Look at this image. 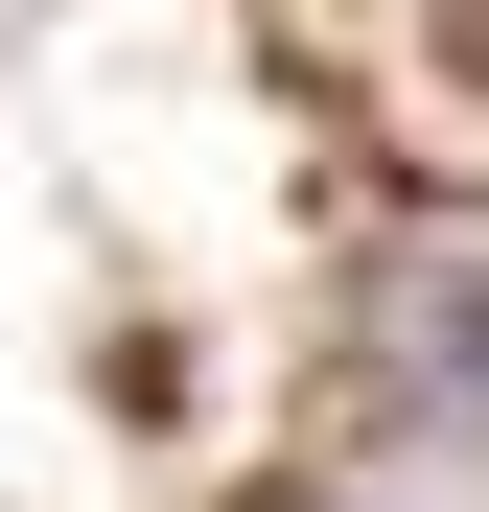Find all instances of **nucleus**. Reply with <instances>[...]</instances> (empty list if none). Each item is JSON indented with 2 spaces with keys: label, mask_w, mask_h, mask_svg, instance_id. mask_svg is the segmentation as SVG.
I'll return each mask as SVG.
<instances>
[{
  "label": "nucleus",
  "mask_w": 489,
  "mask_h": 512,
  "mask_svg": "<svg viewBox=\"0 0 489 512\" xmlns=\"http://www.w3.org/2000/svg\"><path fill=\"white\" fill-rule=\"evenodd\" d=\"M396 419L420 443H489V256H420L396 280Z\"/></svg>",
  "instance_id": "1"
}]
</instances>
